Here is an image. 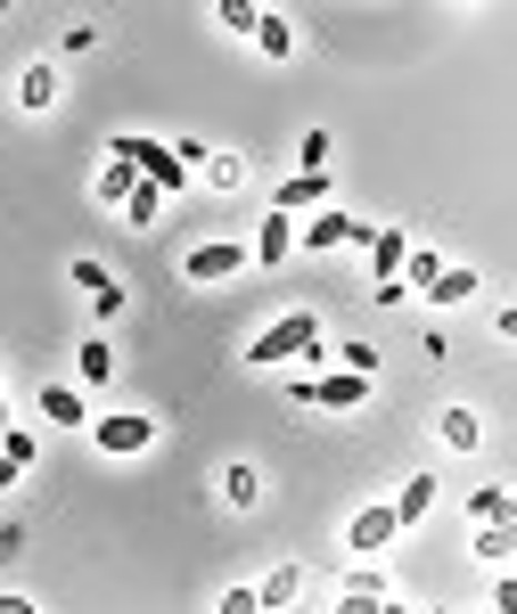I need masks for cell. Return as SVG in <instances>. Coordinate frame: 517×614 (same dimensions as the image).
I'll list each match as a JSON object with an SVG mask.
<instances>
[{
	"mask_svg": "<svg viewBox=\"0 0 517 614\" xmlns=\"http://www.w3.org/2000/svg\"><path fill=\"white\" fill-rule=\"evenodd\" d=\"M115 156L132 164V173L149 181L156 197H164V188H181V181H190V164H181V156H173L164 140H140V132H123V140H115Z\"/></svg>",
	"mask_w": 517,
	"mask_h": 614,
	"instance_id": "obj_1",
	"label": "cell"
},
{
	"mask_svg": "<svg viewBox=\"0 0 517 614\" xmlns=\"http://www.w3.org/2000/svg\"><path fill=\"white\" fill-rule=\"evenodd\" d=\"M296 352H321V320L313 311H287V320H272L255 336V361H296Z\"/></svg>",
	"mask_w": 517,
	"mask_h": 614,
	"instance_id": "obj_2",
	"label": "cell"
},
{
	"mask_svg": "<svg viewBox=\"0 0 517 614\" xmlns=\"http://www.w3.org/2000/svg\"><path fill=\"white\" fill-rule=\"evenodd\" d=\"M304 246H313V254H328V246H369V222L337 214V205H321V214L304 222Z\"/></svg>",
	"mask_w": 517,
	"mask_h": 614,
	"instance_id": "obj_3",
	"label": "cell"
},
{
	"mask_svg": "<svg viewBox=\"0 0 517 614\" xmlns=\"http://www.w3.org/2000/svg\"><path fill=\"white\" fill-rule=\"evenodd\" d=\"M156 442V418H99V451H149Z\"/></svg>",
	"mask_w": 517,
	"mask_h": 614,
	"instance_id": "obj_4",
	"label": "cell"
},
{
	"mask_svg": "<svg viewBox=\"0 0 517 614\" xmlns=\"http://www.w3.org/2000/svg\"><path fill=\"white\" fill-rule=\"evenodd\" d=\"M246 263H255V254L222 238V246H197V254H190V263H181V270H190V279H231V270H246Z\"/></svg>",
	"mask_w": 517,
	"mask_h": 614,
	"instance_id": "obj_5",
	"label": "cell"
},
{
	"mask_svg": "<svg viewBox=\"0 0 517 614\" xmlns=\"http://www.w3.org/2000/svg\"><path fill=\"white\" fill-rule=\"evenodd\" d=\"M403 524H395V508H362L354 524H345V549H386Z\"/></svg>",
	"mask_w": 517,
	"mask_h": 614,
	"instance_id": "obj_6",
	"label": "cell"
},
{
	"mask_svg": "<svg viewBox=\"0 0 517 614\" xmlns=\"http://www.w3.org/2000/svg\"><path fill=\"white\" fill-rule=\"evenodd\" d=\"M328 205V173H296V181H280V214H321Z\"/></svg>",
	"mask_w": 517,
	"mask_h": 614,
	"instance_id": "obj_7",
	"label": "cell"
},
{
	"mask_svg": "<svg viewBox=\"0 0 517 614\" xmlns=\"http://www.w3.org/2000/svg\"><path fill=\"white\" fill-rule=\"evenodd\" d=\"M419 295H427V304H468V295H477V270H468V263H444Z\"/></svg>",
	"mask_w": 517,
	"mask_h": 614,
	"instance_id": "obj_8",
	"label": "cell"
},
{
	"mask_svg": "<svg viewBox=\"0 0 517 614\" xmlns=\"http://www.w3.org/2000/svg\"><path fill=\"white\" fill-rule=\"evenodd\" d=\"M403 229H369V263H378V287H395V270H403Z\"/></svg>",
	"mask_w": 517,
	"mask_h": 614,
	"instance_id": "obj_9",
	"label": "cell"
},
{
	"mask_svg": "<svg viewBox=\"0 0 517 614\" xmlns=\"http://www.w3.org/2000/svg\"><path fill=\"white\" fill-rule=\"evenodd\" d=\"M386 508H395V524H419L427 508H436V475H410V483H403V500H386Z\"/></svg>",
	"mask_w": 517,
	"mask_h": 614,
	"instance_id": "obj_10",
	"label": "cell"
},
{
	"mask_svg": "<svg viewBox=\"0 0 517 614\" xmlns=\"http://www.w3.org/2000/svg\"><path fill=\"white\" fill-rule=\"evenodd\" d=\"M17 99H26V108L41 115V108L58 99V66H26V74H17Z\"/></svg>",
	"mask_w": 517,
	"mask_h": 614,
	"instance_id": "obj_11",
	"label": "cell"
},
{
	"mask_svg": "<svg viewBox=\"0 0 517 614\" xmlns=\"http://www.w3.org/2000/svg\"><path fill=\"white\" fill-rule=\"evenodd\" d=\"M74 287H91L99 311H123V287H108V270H99V263H74Z\"/></svg>",
	"mask_w": 517,
	"mask_h": 614,
	"instance_id": "obj_12",
	"label": "cell"
},
{
	"mask_svg": "<svg viewBox=\"0 0 517 614\" xmlns=\"http://www.w3.org/2000/svg\"><path fill=\"white\" fill-rule=\"evenodd\" d=\"M222 492H231V508H255V500H263V475L239 459V468H222Z\"/></svg>",
	"mask_w": 517,
	"mask_h": 614,
	"instance_id": "obj_13",
	"label": "cell"
},
{
	"mask_svg": "<svg viewBox=\"0 0 517 614\" xmlns=\"http://www.w3.org/2000/svg\"><path fill=\"white\" fill-rule=\"evenodd\" d=\"M287 246H296V229H287V222H263V238L246 246V254H263V270H272V263H287Z\"/></svg>",
	"mask_w": 517,
	"mask_h": 614,
	"instance_id": "obj_14",
	"label": "cell"
},
{
	"mask_svg": "<svg viewBox=\"0 0 517 614\" xmlns=\"http://www.w3.org/2000/svg\"><path fill=\"white\" fill-rule=\"evenodd\" d=\"M255 41H263V58H287V50H296V33H287V17H255Z\"/></svg>",
	"mask_w": 517,
	"mask_h": 614,
	"instance_id": "obj_15",
	"label": "cell"
},
{
	"mask_svg": "<svg viewBox=\"0 0 517 614\" xmlns=\"http://www.w3.org/2000/svg\"><path fill=\"white\" fill-rule=\"evenodd\" d=\"M41 418H58V427H74V418H82V393H74V386H50V393H41Z\"/></svg>",
	"mask_w": 517,
	"mask_h": 614,
	"instance_id": "obj_16",
	"label": "cell"
},
{
	"mask_svg": "<svg viewBox=\"0 0 517 614\" xmlns=\"http://www.w3.org/2000/svg\"><path fill=\"white\" fill-rule=\"evenodd\" d=\"M296 590H304V574H296V565H280V574L263 582V598H255V606L272 614V606H287V598H296Z\"/></svg>",
	"mask_w": 517,
	"mask_h": 614,
	"instance_id": "obj_17",
	"label": "cell"
},
{
	"mask_svg": "<svg viewBox=\"0 0 517 614\" xmlns=\"http://www.w3.org/2000/svg\"><path fill=\"white\" fill-rule=\"evenodd\" d=\"M108 377H115V352L91 336V345H82V386H108Z\"/></svg>",
	"mask_w": 517,
	"mask_h": 614,
	"instance_id": "obj_18",
	"label": "cell"
},
{
	"mask_svg": "<svg viewBox=\"0 0 517 614\" xmlns=\"http://www.w3.org/2000/svg\"><path fill=\"white\" fill-rule=\"evenodd\" d=\"M436 434L452 442V451H468V442H477V418H468V410H444V418H436Z\"/></svg>",
	"mask_w": 517,
	"mask_h": 614,
	"instance_id": "obj_19",
	"label": "cell"
},
{
	"mask_svg": "<svg viewBox=\"0 0 517 614\" xmlns=\"http://www.w3.org/2000/svg\"><path fill=\"white\" fill-rule=\"evenodd\" d=\"M123 214H132V229H149V222H156V188H149V181H132V197H123Z\"/></svg>",
	"mask_w": 517,
	"mask_h": 614,
	"instance_id": "obj_20",
	"label": "cell"
},
{
	"mask_svg": "<svg viewBox=\"0 0 517 614\" xmlns=\"http://www.w3.org/2000/svg\"><path fill=\"white\" fill-rule=\"evenodd\" d=\"M132 181H140V173H132V164H123V156H115V164H108V173H99V197H115V205H123V197H132Z\"/></svg>",
	"mask_w": 517,
	"mask_h": 614,
	"instance_id": "obj_21",
	"label": "cell"
},
{
	"mask_svg": "<svg viewBox=\"0 0 517 614\" xmlns=\"http://www.w3.org/2000/svg\"><path fill=\"white\" fill-rule=\"evenodd\" d=\"M0 459H9V468H33V434L9 427V434H0Z\"/></svg>",
	"mask_w": 517,
	"mask_h": 614,
	"instance_id": "obj_22",
	"label": "cell"
},
{
	"mask_svg": "<svg viewBox=\"0 0 517 614\" xmlns=\"http://www.w3.org/2000/svg\"><path fill=\"white\" fill-rule=\"evenodd\" d=\"M296 164H304V173H328V132H304V147H296Z\"/></svg>",
	"mask_w": 517,
	"mask_h": 614,
	"instance_id": "obj_23",
	"label": "cell"
},
{
	"mask_svg": "<svg viewBox=\"0 0 517 614\" xmlns=\"http://www.w3.org/2000/svg\"><path fill=\"white\" fill-rule=\"evenodd\" d=\"M436 270H444L436 254H403V279H410V287H427V279H436ZM410 287H403V295H410Z\"/></svg>",
	"mask_w": 517,
	"mask_h": 614,
	"instance_id": "obj_24",
	"label": "cell"
},
{
	"mask_svg": "<svg viewBox=\"0 0 517 614\" xmlns=\"http://www.w3.org/2000/svg\"><path fill=\"white\" fill-rule=\"evenodd\" d=\"M205 181H214V188H239L246 164H239V156H214V164H205Z\"/></svg>",
	"mask_w": 517,
	"mask_h": 614,
	"instance_id": "obj_25",
	"label": "cell"
},
{
	"mask_svg": "<svg viewBox=\"0 0 517 614\" xmlns=\"http://www.w3.org/2000/svg\"><path fill=\"white\" fill-rule=\"evenodd\" d=\"M337 361L354 369V377H369V369H378V345H337Z\"/></svg>",
	"mask_w": 517,
	"mask_h": 614,
	"instance_id": "obj_26",
	"label": "cell"
},
{
	"mask_svg": "<svg viewBox=\"0 0 517 614\" xmlns=\"http://www.w3.org/2000/svg\"><path fill=\"white\" fill-rule=\"evenodd\" d=\"M468 508H477V516H485V524H509V492H477V500H468Z\"/></svg>",
	"mask_w": 517,
	"mask_h": 614,
	"instance_id": "obj_27",
	"label": "cell"
},
{
	"mask_svg": "<svg viewBox=\"0 0 517 614\" xmlns=\"http://www.w3.org/2000/svg\"><path fill=\"white\" fill-rule=\"evenodd\" d=\"M214 614H263V606H255V590H222V606H214Z\"/></svg>",
	"mask_w": 517,
	"mask_h": 614,
	"instance_id": "obj_28",
	"label": "cell"
},
{
	"mask_svg": "<svg viewBox=\"0 0 517 614\" xmlns=\"http://www.w3.org/2000/svg\"><path fill=\"white\" fill-rule=\"evenodd\" d=\"M386 598H354V590H345V598H337V614H378Z\"/></svg>",
	"mask_w": 517,
	"mask_h": 614,
	"instance_id": "obj_29",
	"label": "cell"
},
{
	"mask_svg": "<svg viewBox=\"0 0 517 614\" xmlns=\"http://www.w3.org/2000/svg\"><path fill=\"white\" fill-rule=\"evenodd\" d=\"M0 614H33V598H0Z\"/></svg>",
	"mask_w": 517,
	"mask_h": 614,
	"instance_id": "obj_30",
	"label": "cell"
},
{
	"mask_svg": "<svg viewBox=\"0 0 517 614\" xmlns=\"http://www.w3.org/2000/svg\"><path fill=\"white\" fill-rule=\"evenodd\" d=\"M9 483H17V468H9V459H0V492H9Z\"/></svg>",
	"mask_w": 517,
	"mask_h": 614,
	"instance_id": "obj_31",
	"label": "cell"
},
{
	"mask_svg": "<svg viewBox=\"0 0 517 614\" xmlns=\"http://www.w3.org/2000/svg\"><path fill=\"white\" fill-rule=\"evenodd\" d=\"M0 434H9V393H0Z\"/></svg>",
	"mask_w": 517,
	"mask_h": 614,
	"instance_id": "obj_32",
	"label": "cell"
}]
</instances>
